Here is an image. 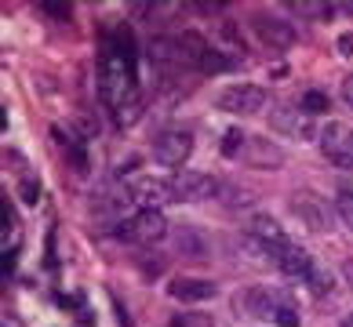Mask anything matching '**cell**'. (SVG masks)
Listing matches in <instances>:
<instances>
[{
	"label": "cell",
	"instance_id": "6da1fadb",
	"mask_svg": "<svg viewBox=\"0 0 353 327\" xmlns=\"http://www.w3.org/2000/svg\"><path fill=\"white\" fill-rule=\"evenodd\" d=\"M241 302L252 309L259 320H273L281 327H299V306L288 291H266V287H259V291H248L244 298H237V306Z\"/></svg>",
	"mask_w": 353,
	"mask_h": 327
},
{
	"label": "cell",
	"instance_id": "7a4b0ae2",
	"mask_svg": "<svg viewBox=\"0 0 353 327\" xmlns=\"http://www.w3.org/2000/svg\"><path fill=\"white\" fill-rule=\"evenodd\" d=\"M168 233V218L161 211H150V207H142L135 218H128L121 229H117V237L132 240V244H157Z\"/></svg>",
	"mask_w": 353,
	"mask_h": 327
},
{
	"label": "cell",
	"instance_id": "3957f363",
	"mask_svg": "<svg viewBox=\"0 0 353 327\" xmlns=\"http://www.w3.org/2000/svg\"><path fill=\"white\" fill-rule=\"evenodd\" d=\"M321 153L328 156L335 167H353V131L346 124H328L321 131Z\"/></svg>",
	"mask_w": 353,
	"mask_h": 327
},
{
	"label": "cell",
	"instance_id": "277c9868",
	"mask_svg": "<svg viewBox=\"0 0 353 327\" xmlns=\"http://www.w3.org/2000/svg\"><path fill=\"white\" fill-rule=\"evenodd\" d=\"M190 153H193V138L186 131H164V135L153 142V160L164 164V167H175V171L190 160Z\"/></svg>",
	"mask_w": 353,
	"mask_h": 327
},
{
	"label": "cell",
	"instance_id": "5b68a950",
	"mask_svg": "<svg viewBox=\"0 0 353 327\" xmlns=\"http://www.w3.org/2000/svg\"><path fill=\"white\" fill-rule=\"evenodd\" d=\"M219 106L226 113H241V116H252L266 106V91L255 87V84H233L219 95Z\"/></svg>",
	"mask_w": 353,
	"mask_h": 327
},
{
	"label": "cell",
	"instance_id": "8992f818",
	"mask_svg": "<svg viewBox=\"0 0 353 327\" xmlns=\"http://www.w3.org/2000/svg\"><path fill=\"white\" fill-rule=\"evenodd\" d=\"M270 124H273V131L292 135V138H299V142L313 138V120H310V113L299 109V106H277V109L270 113Z\"/></svg>",
	"mask_w": 353,
	"mask_h": 327
},
{
	"label": "cell",
	"instance_id": "52a82bcc",
	"mask_svg": "<svg viewBox=\"0 0 353 327\" xmlns=\"http://www.w3.org/2000/svg\"><path fill=\"white\" fill-rule=\"evenodd\" d=\"M270 255L273 262H277V269L288 273V277H295V280H310V273H313V258L303 251V247H295V244H277V247H270Z\"/></svg>",
	"mask_w": 353,
	"mask_h": 327
},
{
	"label": "cell",
	"instance_id": "ba28073f",
	"mask_svg": "<svg viewBox=\"0 0 353 327\" xmlns=\"http://www.w3.org/2000/svg\"><path fill=\"white\" fill-rule=\"evenodd\" d=\"M172 193H175V200H204V196L215 193V178L182 167V171L172 178Z\"/></svg>",
	"mask_w": 353,
	"mask_h": 327
},
{
	"label": "cell",
	"instance_id": "9c48e42d",
	"mask_svg": "<svg viewBox=\"0 0 353 327\" xmlns=\"http://www.w3.org/2000/svg\"><path fill=\"white\" fill-rule=\"evenodd\" d=\"M132 196L142 204V207H150V211H157V204H164V200H175V193H172V178H139L135 186H132Z\"/></svg>",
	"mask_w": 353,
	"mask_h": 327
},
{
	"label": "cell",
	"instance_id": "30bf717a",
	"mask_svg": "<svg viewBox=\"0 0 353 327\" xmlns=\"http://www.w3.org/2000/svg\"><path fill=\"white\" fill-rule=\"evenodd\" d=\"M255 33H259V41H263V44L277 48V51L295 44V30L284 19H255Z\"/></svg>",
	"mask_w": 353,
	"mask_h": 327
},
{
	"label": "cell",
	"instance_id": "8fae6325",
	"mask_svg": "<svg viewBox=\"0 0 353 327\" xmlns=\"http://www.w3.org/2000/svg\"><path fill=\"white\" fill-rule=\"evenodd\" d=\"M172 298L179 302H204V298L215 295V280H201V277H182V280H172Z\"/></svg>",
	"mask_w": 353,
	"mask_h": 327
},
{
	"label": "cell",
	"instance_id": "7c38bea8",
	"mask_svg": "<svg viewBox=\"0 0 353 327\" xmlns=\"http://www.w3.org/2000/svg\"><path fill=\"white\" fill-rule=\"evenodd\" d=\"M241 156L252 167H281V149L277 146H270V138H248L244 142V149H241Z\"/></svg>",
	"mask_w": 353,
	"mask_h": 327
},
{
	"label": "cell",
	"instance_id": "4fadbf2b",
	"mask_svg": "<svg viewBox=\"0 0 353 327\" xmlns=\"http://www.w3.org/2000/svg\"><path fill=\"white\" fill-rule=\"evenodd\" d=\"M248 233H252V237H259L266 247H277V244H284V233H281V226H277L273 218H266V215H259V218L248 222Z\"/></svg>",
	"mask_w": 353,
	"mask_h": 327
},
{
	"label": "cell",
	"instance_id": "5bb4252c",
	"mask_svg": "<svg viewBox=\"0 0 353 327\" xmlns=\"http://www.w3.org/2000/svg\"><path fill=\"white\" fill-rule=\"evenodd\" d=\"M295 211L310 218V222H306L310 229H324V215H321V211H313V207H310V196H299V200H295Z\"/></svg>",
	"mask_w": 353,
	"mask_h": 327
},
{
	"label": "cell",
	"instance_id": "9a60e30c",
	"mask_svg": "<svg viewBox=\"0 0 353 327\" xmlns=\"http://www.w3.org/2000/svg\"><path fill=\"white\" fill-rule=\"evenodd\" d=\"M328 106H332V102H328L324 91H306V95H303V109L306 113H324Z\"/></svg>",
	"mask_w": 353,
	"mask_h": 327
},
{
	"label": "cell",
	"instance_id": "2e32d148",
	"mask_svg": "<svg viewBox=\"0 0 353 327\" xmlns=\"http://www.w3.org/2000/svg\"><path fill=\"white\" fill-rule=\"evenodd\" d=\"M172 327H215L208 313H182V317L172 320Z\"/></svg>",
	"mask_w": 353,
	"mask_h": 327
},
{
	"label": "cell",
	"instance_id": "e0dca14e",
	"mask_svg": "<svg viewBox=\"0 0 353 327\" xmlns=\"http://www.w3.org/2000/svg\"><path fill=\"white\" fill-rule=\"evenodd\" d=\"M335 211H339V218L346 222V229L353 233V193L346 189L343 196H339V204H335Z\"/></svg>",
	"mask_w": 353,
	"mask_h": 327
},
{
	"label": "cell",
	"instance_id": "ac0fdd59",
	"mask_svg": "<svg viewBox=\"0 0 353 327\" xmlns=\"http://www.w3.org/2000/svg\"><path fill=\"white\" fill-rule=\"evenodd\" d=\"M244 131H226V142H222V153L226 156H241V149H244Z\"/></svg>",
	"mask_w": 353,
	"mask_h": 327
},
{
	"label": "cell",
	"instance_id": "d6986e66",
	"mask_svg": "<svg viewBox=\"0 0 353 327\" xmlns=\"http://www.w3.org/2000/svg\"><path fill=\"white\" fill-rule=\"evenodd\" d=\"M310 287H313V291H317V295L332 291V277H328V273H324V269H317V266H313V273H310Z\"/></svg>",
	"mask_w": 353,
	"mask_h": 327
},
{
	"label": "cell",
	"instance_id": "ffe728a7",
	"mask_svg": "<svg viewBox=\"0 0 353 327\" xmlns=\"http://www.w3.org/2000/svg\"><path fill=\"white\" fill-rule=\"evenodd\" d=\"M295 11L299 15H332V4H306L303 0V4H295Z\"/></svg>",
	"mask_w": 353,
	"mask_h": 327
},
{
	"label": "cell",
	"instance_id": "44dd1931",
	"mask_svg": "<svg viewBox=\"0 0 353 327\" xmlns=\"http://www.w3.org/2000/svg\"><path fill=\"white\" fill-rule=\"evenodd\" d=\"M22 196H26V204H37V196H41V189H37L33 182H26V186H22Z\"/></svg>",
	"mask_w": 353,
	"mask_h": 327
},
{
	"label": "cell",
	"instance_id": "7402d4cb",
	"mask_svg": "<svg viewBox=\"0 0 353 327\" xmlns=\"http://www.w3.org/2000/svg\"><path fill=\"white\" fill-rule=\"evenodd\" d=\"M343 102L353 109V76H346V81H343Z\"/></svg>",
	"mask_w": 353,
	"mask_h": 327
},
{
	"label": "cell",
	"instance_id": "603a6c76",
	"mask_svg": "<svg viewBox=\"0 0 353 327\" xmlns=\"http://www.w3.org/2000/svg\"><path fill=\"white\" fill-rule=\"evenodd\" d=\"M339 51H343V55H353V36H350V33L339 36Z\"/></svg>",
	"mask_w": 353,
	"mask_h": 327
},
{
	"label": "cell",
	"instance_id": "cb8c5ba5",
	"mask_svg": "<svg viewBox=\"0 0 353 327\" xmlns=\"http://www.w3.org/2000/svg\"><path fill=\"white\" fill-rule=\"evenodd\" d=\"M343 269H346V277H350V284H353V262H346Z\"/></svg>",
	"mask_w": 353,
	"mask_h": 327
},
{
	"label": "cell",
	"instance_id": "d4e9b609",
	"mask_svg": "<svg viewBox=\"0 0 353 327\" xmlns=\"http://www.w3.org/2000/svg\"><path fill=\"white\" fill-rule=\"evenodd\" d=\"M343 327H353V313H350V317H346V320H343Z\"/></svg>",
	"mask_w": 353,
	"mask_h": 327
}]
</instances>
